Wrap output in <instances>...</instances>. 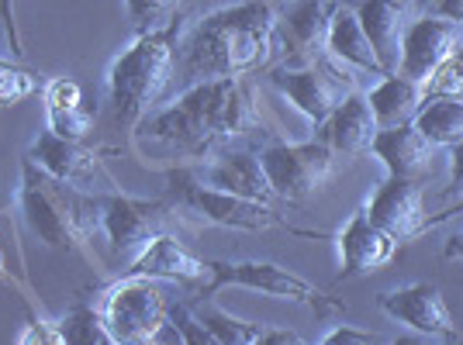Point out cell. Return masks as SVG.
<instances>
[{"mask_svg":"<svg viewBox=\"0 0 463 345\" xmlns=\"http://www.w3.org/2000/svg\"><path fill=\"white\" fill-rule=\"evenodd\" d=\"M280 14L273 0H246L212 11L176 42V70L184 87L204 79L250 77L280 52Z\"/></svg>","mask_w":463,"mask_h":345,"instance_id":"cell-1","label":"cell"},{"mask_svg":"<svg viewBox=\"0 0 463 345\" xmlns=\"http://www.w3.org/2000/svg\"><path fill=\"white\" fill-rule=\"evenodd\" d=\"M142 138L170 145L180 155H212L232 138L260 132V115L252 107L250 87L242 77L194 83L174 104L138 125Z\"/></svg>","mask_w":463,"mask_h":345,"instance_id":"cell-2","label":"cell"},{"mask_svg":"<svg viewBox=\"0 0 463 345\" xmlns=\"http://www.w3.org/2000/svg\"><path fill=\"white\" fill-rule=\"evenodd\" d=\"M18 204L28 228L35 231L49 249L80 252L94 263V252L87 249V238L97 225V208L90 193H80L73 183L45 172L24 155Z\"/></svg>","mask_w":463,"mask_h":345,"instance_id":"cell-3","label":"cell"},{"mask_svg":"<svg viewBox=\"0 0 463 345\" xmlns=\"http://www.w3.org/2000/svg\"><path fill=\"white\" fill-rule=\"evenodd\" d=\"M180 28L184 24L176 18L166 28L146 32L111 62L108 90H111L118 125L138 128L142 117L153 111V104H159V97L166 94V87L174 83Z\"/></svg>","mask_w":463,"mask_h":345,"instance_id":"cell-4","label":"cell"},{"mask_svg":"<svg viewBox=\"0 0 463 345\" xmlns=\"http://www.w3.org/2000/svg\"><path fill=\"white\" fill-rule=\"evenodd\" d=\"M163 176H166V193L163 197L174 204V211L197 214L208 225H222V228H235V231H263V228L294 231L270 211L267 200H250V197H239V193L218 191L212 183L197 180L191 166H176V170H166Z\"/></svg>","mask_w":463,"mask_h":345,"instance_id":"cell-5","label":"cell"},{"mask_svg":"<svg viewBox=\"0 0 463 345\" xmlns=\"http://www.w3.org/2000/svg\"><path fill=\"white\" fill-rule=\"evenodd\" d=\"M222 287H250L260 290L267 297H280V301H294V304H305L318 314H328V311H339V304L326 297L322 290L308 284L305 276L290 273V269L277 266V263H256V259H246V263H229V259H214L208 263V284L201 287V297H214Z\"/></svg>","mask_w":463,"mask_h":345,"instance_id":"cell-6","label":"cell"},{"mask_svg":"<svg viewBox=\"0 0 463 345\" xmlns=\"http://www.w3.org/2000/svg\"><path fill=\"white\" fill-rule=\"evenodd\" d=\"M166 294L153 276H136L128 273L125 280H118L104 297V318L115 331L118 342L146 345L166 328Z\"/></svg>","mask_w":463,"mask_h":345,"instance_id":"cell-7","label":"cell"},{"mask_svg":"<svg viewBox=\"0 0 463 345\" xmlns=\"http://www.w3.org/2000/svg\"><path fill=\"white\" fill-rule=\"evenodd\" d=\"M260 163L270 176L273 197L301 204L308 200L315 191H322L332 172H335V153L328 149L322 138L315 142H301V145H267L260 153Z\"/></svg>","mask_w":463,"mask_h":345,"instance_id":"cell-8","label":"cell"},{"mask_svg":"<svg viewBox=\"0 0 463 345\" xmlns=\"http://www.w3.org/2000/svg\"><path fill=\"white\" fill-rule=\"evenodd\" d=\"M97 208V225L118 252L142 249L153 235L163 231L174 204L166 197H128V193H90Z\"/></svg>","mask_w":463,"mask_h":345,"instance_id":"cell-9","label":"cell"},{"mask_svg":"<svg viewBox=\"0 0 463 345\" xmlns=\"http://www.w3.org/2000/svg\"><path fill=\"white\" fill-rule=\"evenodd\" d=\"M270 83L288 97L301 115L311 117L315 125H322L353 94V79L339 77L332 66H322L315 59H305V66H280V70H273Z\"/></svg>","mask_w":463,"mask_h":345,"instance_id":"cell-10","label":"cell"},{"mask_svg":"<svg viewBox=\"0 0 463 345\" xmlns=\"http://www.w3.org/2000/svg\"><path fill=\"white\" fill-rule=\"evenodd\" d=\"M457 52H463L460 21L443 18V14H425V18L408 24L398 73L419 79V83H429V77L443 66L446 59L457 56Z\"/></svg>","mask_w":463,"mask_h":345,"instance_id":"cell-11","label":"cell"},{"mask_svg":"<svg viewBox=\"0 0 463 345\" xmlns=\"http://www.w3.org/2000/svg\"><path fill=\"white\" fill-rule=\"evenodd\" d=\"M384 314L419 335H436V339H457L453 311L446 304L443 290L436 284H408L398 290H384L377 297Z\"/></svg>","mask_w":463,"mask_h":345,"instance_id":"cell-12","label":"cell"},{"mask_svg":"<svg viewBox=\"0 0 463 345\" xmlns=\"http://www.w3.org/2000/svg\"><path fill=\"white\" fill-rule=\"evenodd\" d=\"M367 218L398 242L415 238L425 228V197L419 183L402 180V176H387V183H381V191L370 197Z\"/></svg>","mask_w":463,"mask_h":345,"instance_id":"cell-13","label":"cell"},{"mask_svg":"<svg viewBox=\"0 0 463 345\" xmlns=\"http://www.w3.org/2000/svg\"><path fill=\"white\" fill-rule=\"evenodd\" d=\"M353 11L360 14V24L377 52L384 77L398 73L408 24H411V7L402 0H353Z\"/></svg>","mask_w":463,"mask_h":345,"instance_id":"cell-14","label":"cell"},{"mask_svg":"<svg viewBox=\"0 0 463 345\" xmlns=\"http://www.w3.org/2000/svg\"><path fill=\"white\" fill-rule=\"evenodd\" d=\"M128 273L153 276V280H174V284H184V287H204L208 284V263L197 259L180 238L166 235V231L153 235L138 249Z\"/></svg>","mask_w":463,"mask_h":345,"instance_id":"cell-15","label":"cell"},{"mask_svg":"<svg viewBox=\"0 0 463 345\" xmlns=\"http://www.w3.org/2000/svg\"><path fill=\"white\" fill-rule=\"evenodd\" d=\"M398 238H391L384 228H377L367 218V208L349 218V225L339 231V256H343V276H367L377 269L391 266L398 256Z\"/></svg>","mask_w":463,"mask_h":345,"instance_id":"cell-16","label":"cell"},{"mask_svg":"<svg viewBox=\"0 0 463 345\" xmlns=\"http://www.w3.org/2000/svg\"><path fill=\"white\" fill-rule=\"evenodd\" d=\"M377 132H381V125H377V117H373L370 97L356 94V90L318 125V138H322L335 155H346V159L370 153Z\"/></svg>","mask_w":463,"mask_h":345,"instance_id":"cell-17","label":"cell"},{"mask_svg":"<svg viewBox=\"0 0 463 345\" xmlns=\"http://www.w3.org/2000/svg\"><path fill=\"white\" fill-rule=\"evenodd\" d=\"M436 149H439V145H432V142L415 128V121L394 125V128H381L377 138H373V145H370V153L384 163L391 176L415 180V183H419L422 176H429L432 159H436Z\"/></svg>","mask_w":463,"mask_h":345,"instance_id":"cell-18","label":"cell"},{"mask_svg":"<svg viewBox=\"0 0 463 345\" xmlns=\"http://www.w3.org/2000/svg\"><path fill=\"white\" fill-rule=\"evenodd\" d=\"M194 176L197 180H204V183H212L218 191H229V193H239V197H250V200H273V187H270V176L263 170V163H260V153H229L222 155V159H214L208 166H191Z\"/></svg>","mask_w":463,"mask_h":345,"instance_id":"cell-19","label":"cell"},{"mask_svg":"<svg viewBox=\"0 0 463 345\" xmlns=\"http://www.w3.org/2000/svg\"><path fill=\"white\" fill-rule=\"evenodd\" d=\"M28 159L42 166L45 172H52L66 183H80L87 176H94L97 163H100V153L90 149L87 142H73V138H62L56 132H42L32 149H28Z\"/></svg>","mask_w":463,"mask_h":345,"instance_id":"cell-20","label":"cell"},{"mask_svg":"<svg viewBox=\"0 0 463 345\" xmlns=\"http://www.w3.org/2000/svg\"><path fill=\"white\" fill-rule=\"evenodd\" d=\"M326 49L332 52V59L346 62V66L360 70V73H377V77H384V70H381V62H377V52H373V45H370L367 32H364V24H360V14L353 11V4H349V7L346 4L335 7L332 24H328Z\"/></svg>","mask_w":463,"mask_h":345,"instance_id":"cell-21","label":"cell"},{"mask_svg":"<svg viewBox=\"0 0 463 345\" xmlns=\"http://www.w3.org/2000/svg\"><path fill=\"white\" fill-rule=\"evenodd\" d=\"M194 311H197V318L204 322V328L212 331L214 345H298L301 342V335L284 331V328L273 331V328L256 325V322L232 318L229 311L208 304V297H204V304H197Z\"/></svg>","mask_w":463,"mask_h":345,"instance_id":"cell-22","label":"cell"},{"mask_svg":"<svg viewBox=\"0 0 463 345\" xmlns=\"http://www.w3.org/2000/svg\"><path fill=\"white\" fill-rule=\"evenodd\" d=\"M370 107H373V117L381 128H394V125H408L415 121V115L422 111L425 104V83L411 77H402V73H391L384 77L373 90H370Z\"/></svg>","mask_w":463,"mask_h":345,"instance_id":"cell-23","label":"cell"},{"mask_svg":"<svg viewBox=\"0 0 463 345\" xmlns=\"http://www.w3.org/2000/svg\"><path fill=\"white\" fill-rule=\"evenodd\" d=\"M335 7V0H290L284 7V28L301 59H315V49H326Z\"/></svg>","mask_w":463,"mask_h":345,"instance_id":"cell-24","label":"cell"},{"mask_svg":"<svg viewBox=\"0 0 463 345\" xmlns=\"http://www.w3.org/2000/svg\"><path fill=\"white\" fill-rule=\"evenodd\" d=\"M415 128L432 145H457L463 138V100L460 97H425L415 115Z\"/></svg>","mask_w":463,"mask_h":345,"instance_id":"cell-25","label":"cell"},{"mask_svg":"<svg viewBox=\"0 0 463 345\" xmlns=\"http://www.w3.org/2000/svg\"><path fill=\"white\" fill-rule=\"evenodd\" d=\"M59 339L70 345H115V331L108 325L104 311L90 304H77L62 322H59Z\"/></svg>","mask_w":463,"mask_h":345,"instance_id":"cell-26","label":"cell"},{"mask_svg":"<svg viewBox=\"0 0 463 345\" xmlns=\"http://www.w3.org/2000/svg\"><path fill=\"white\" fill-rule=\"evenodd\" d=\"M128 4V18L136 24L138 35L156 32V28H166L170 21H176L180 14V0H125Z\"/></svg>","mask_w":463,"mask_h":345,"instance_id":"cell-27","label":"cell"},{"mask_svg":"<svg viewBox=\"0 0 463 345\" xmlns=\"http://www.w3.org/2000/svg\"><path fill=\"white\" fill-rule=\"evenodd\" d=\"M39 90V77L11 59H0V107H14Z\"/></svg>","mask_w":463,"mask_h":345,"instance_id":"cell-28","label":"cell"},{"mask_svg":"<svg viewBox=\"0 0 463 345\" xmlns=\"http://www.w3.org/2000/svg\"><path fill=\"white\" fill-rule=\"evenodd\" d=\"M166 325L176 331V342H184V345H214L212 331H208V328H204V322L197 318V311H194V307H187V304L170 307Z\"/></svg>","mask_w":463,"mask_h":345,"instance_id":"cell-29","label":"cell"},{"mask_svg":"<svg viewBox=\"0 0 463 345\" xmlns=\"http://www.w3.org/2000/svg\"><path fill=\"white\" fill-rule=\"evenodd\" d=\"M49 115V132L73 138V142H87V135L94 132V111L87 107H73V111H45Z\"/></svg>","mask_w":463,"mask_h":345,"instance_id":"cell-30","label":"cell"},{"mask_svg":"<svg viewBox=\"0 0 463 345\" xmlns=\"http://www.w3.org/2000/svg\"><path fill=\"white\" fill-rule=\"evenodd\" d=\"M83 107V90L77 79H52L45 87V111H73Z\"/></svg>","mask_w":463,"mask_h":345,"instance_id":"cell-31","label":"cell"},{"mask_svg":"<svg viewBox=\"0 0 463 345\" xmlns=\"http://www.w3.org/2000/svg\"><path fill=\"white\" fill-rule=\"evenodd\" d=\"M0 21H4V32H7V42H11V52H14V56H24V45H21V32H18V11H14V0H0Z\"/></svg>","mask_w":463,"mask_h":345,"instance_id":"cell-32","label":"cell"},{"mask_svg":"<svg viewBox=\"0 0 463 345\" xmlns=\"http://www.w3.org/2000/svg\"><path fill=\"white\" fill-rule=\"evenodd\" d=\"M326 345H370V342H384L381 335H373V331H353V328H335V331H328L326 339H322Z\"/></svg>","mask_w":463,"mask_h":345,"instance_id":"cell-33","label":"cell"},{"mask_svg":"<svg viewBox=\"0 0 463 345\" xmlns=\"http://www.w3.org/2000/svg\"><path fill=\"white\" fill-rule=\"evenodd\" d=\"M28 331L21 335V342H45V345H62V339H59V328L56 325H45V322H39V318H32L28 322Z\"/></svg>","mask_w":463,"mask_h":345,"instance_id":"cell-34","label":"cell"},{"mask_svg":"<svg viewBox=\"0 0 463 345\" xmlns=\"http://www.w3.org/2000/svg\"><path fill=\"white\" fill-rule=\"evenodd\" d=\"M432 7H436V14H443V18H453L463 24V0H432Z\"/></svg>","mask_w":463,"mask_h":345,"instance_id":"cell-35","label":"cell"},{"mask_svg":"<svg viewBox=\"0 0 463 345\" xmlns=\"http://www.w3.org/2000/svg\"><path fill=\"white\" fill-rule=\"evenodd\" d=\"M449 149H453V187L463 191V138L457 145H449Z\"/></svg>","mask_w":463,"mask_h":345,"instance_id":"cell-36","label":"cell"},{"mask_svg":"<svg viewBox=\"0 0 463 345\" xmlns=\"http://www.w3.org/2000/svg\"><path fill=\"white\" fill-rule=\"evenodd\" d=\"M446 259H463V231L457 235H449V242H446Z\"/></svg>","mask_w":463,"mask_h":345,"instance_id":"cell-37","label":"cell"},{"mask_svg":"<svg viewBox=\"0 0 463 345\" xmlns=\"http://www.w3.org/2000/svg\"><path fill=\"white\" fill-rule=\"evenodd\" d=\"M402 4H408V7H411V11H419V7H429V4H432V0H402Z\"/></svg>","mask_w":463,"mask_h":345,"instance_id":"cell-38","label":"cell"},{"mask_svg":"<svg viewBox=\"0 0 463 345\" xmlns=\"http://www.w3.org/2000/svg\"><path fill=\"white\" fill-rule=\"evenodd\" d=\"M0 280H7V263H4V252H0Z\"/></svg>","mask_w":463,"mask_h":345,"instance_id":"cell-39","label":"cell"}]
</instances>
